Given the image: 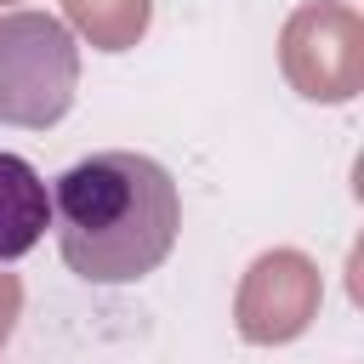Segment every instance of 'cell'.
Returning <instances> with one entry per match:
<instances>
[{
  "label": "cell",
  "instance_id": "6da1fadb",
  "mask_svg": "<svg viewBox=\"0 0 364 364\" xmlns=\"http://www.w3.org/2000/svg\"><path fill=\"white\" fill-rule=\"evenodd\" d=\"M57 250L85 284H131L176 245V182L159 159L102 148L74 159L51 188Z\"/></svg>",
  "mask_w": 364,
  "mask_h": 364
},
{
  "label": "cell",
  "instance_id": "7a4b0ae2",
  "mask_svg": "<svg viewBox=\"0 0 364 364\" xmlns=\"http://www.w3.org/2000/svg\"><path fill=\"white\" fill-rule=\"evenodd\" d=\"M80 85V46L46 11H6L0 17V125L46 131L74 108Z\"/></svg>",
  "mask_w": 364,
  "mask_h": 364
},
{
  "label": "cell",
  "instance_id": "3957f363",
  "mask_svg": "<svg viewBox=\"0 0 364 364\" xmlns=\"http://www.w3.org/2000/svg\"><path fill=\"white\" fill-rule=\"evenodd\" d=\"M279 68L307 102H347L364 91V17L341 0H307L279 34Z\"/></svg>",
  "mask_w": 364,
  "mask_h": 364
},
{
  "label": "cell",
  "instance_id": "277c9868",
  "mask_svg": "<svg viewBox=\"0 0 364 364\" xmlns=\"http://www.w3.org/2000/svg\"><path fill=\"white\" fill-rule=\"evenodd\" d=\"M318 301H324V279H318L313 256H301V250H262L245 267V279H239L233 324H239L245 341L279 347V341H296L318 318Z\"/></svg>",
  "mask_w": 364,
  "mask_h": 364
},
{
  "label": "cell",
  "instance_id": "5b68a950",
  "mask_svg": "<svg viewBox=\"0 0 364 364\" xmlns=\"http://www.w3.org/2000/svg\"><path fill=\"white\" fill-rule=\"evenodd\" d=\"M51 222V193L23 154H0V262H17L40 245Z\"/></svg>",
  "mask_w": 364,
  "mask_h": 364
},
{
  "label": "cell",
  "instance_id": "8992f818",
  "mask_svg": "<svg viewBox=\"0 0 364 364\" xmlns=\"http://www.w3.org/2000/svg\"><path fill=\"white\" fill-rule=\"evenodd\" d=\"M63 11L97 51H131L148 34L154 0H63Z\"/></svg>",
  "mask_w": 364,
  "mask_h": 364
},
{
  "label": "cell",
  "instance_id": "52a82bcc",
  "mask_svg": "<svg viewBox=\"0 0 364 364\" xmlns=\"http://www.w3.org/2000/svg\"><path fill=\"white\" fill-rule=\"evenodd\" d=\"M17 313H23V279H17V273H0V347L11 341Z\"/></svg>",
  "mask_w": 364,
  "mask_h": 364
},
{
  "label": "cell",
  "instance_id": "ba28073f",
  "mask_svg": "<svg viewBox=\"0 0 364 364\" xmlns=\"http://www.w3.org/2000/svg\"><path fill=\"white\" fill-rule=\"evenodd\" d=\"M0 6H11V0H0Z\"/></svg>",
  "mask_w": 364,
  "mask_h": 364
}]
</instances>
